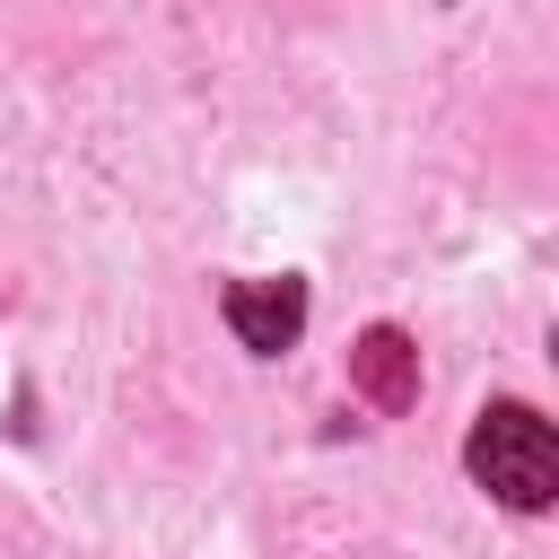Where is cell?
<instances>
[{
    "label": "cell",
    "instance_id": "obj_1",
    "mask_svg": "<svg viewBox=\"0 0 559 559\" xmlns=\"http://www.w3.org/2000/svg\"><path fill=\"white\" fill-rule=\"evenodd\" d=\"M463 463H472V480H480L489 498H507V507H524V515L559 498V437H550V419L524 411V402H489V411L472 419Z\"/></svg>",
    "mask_w": 559,
    "mask_h": 559
},
{
    "label": "cell",
    "instance_id": "obj_2",
    "mask_svg": "<svg viewBox=\"0 0 559 559\" xmlns=\"http://www.w3.org/2000/svg\"><path fill=\"white\" fill-rule=\"evenodd\" d=\"M227 332L245 341V349H288L297 332H306V280H236L227 288Z\"/></svg>",
    "mask_w": 559,
    "mask_h": 559
},
{
    "label": "cell",
    "instance_id": "obj_3",
    "mask_svg": "<svg viewBox=\"0 0 559 559\" xmlns=\"http://www.w3.org/2000/svg\"><path fill=\"white\" fill-rule=\"evenodd\" d=\"M349 384H358L376 411H411V402H419V349H411V332H393V323L358 332V341H349Z\"/></svg>",
    "mask_w": 559,
    "mask_h": 559
}]
</instances>
